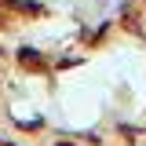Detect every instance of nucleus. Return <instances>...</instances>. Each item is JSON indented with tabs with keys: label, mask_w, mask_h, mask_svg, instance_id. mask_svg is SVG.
Segmentation results:
<instances>
[{
	"label": "nucleus",
	"mask_w": 146,
	"mask_h": 146,
	"mask_svg": "<svg viewBox=\"0 0 146 146\" xmlns=\"http://www.w3.org/2000/svg\"><path fill=\"white\" fill-rule=\"evenodd\" d=\"M91 146H131V139H128L124 128H110V131H95Z\"/></svg>",
	"instance_id": "f257e3e1"
}]
</instances>
